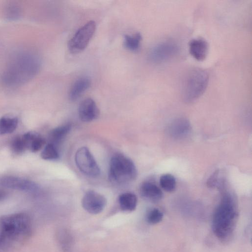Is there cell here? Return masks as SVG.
<instances>
[{
    "label": "cell",
    "mask_w": 252,
    "mask_h": 252,
    "mask_svg": "<svg viewBox=\"0 0 252 252\" xmlns=\"http://www.w3.org/2000/svg\"><path fill=\"white\" fill-rule=\"evenodd\" d=\"M40 64V59L36 53L21 51L10 59L0 75V80L7 87L20 86L38 73Z\"/></svg>",
    "instance_id": "1"
},
{
    "label": "cell",
    "mask_w": 252,
    "mask_h": 252,
    "mask_svg": "<svg viewBox=\"0 0 252 252\" xmlns=\"http://www.w3.org/2000/svg\"><path fill=\"white\" fill-rule=\"evenodd\" d=\"M238 212L235 200L229 193H225L214 213L212 229L221 241H228L235 229Z\"/></svg>",
    "instance_id": "2"
},
{
    "label": "cell",
    "mask_w": 252,
    "mask_h": 252,
    "mask_svg": "<svg viewBox=\"0 0 252 252\" xmlns=\"http://www.w3.org/2000/svg\"><path fill=\"white\" fill-rule=\"evenodd\" d=\"M31 225V218L25 213L0 217V246H9L23 237L29 235Z\"/></svg>",
    "instance_id": "3"
},
{
    "label": "cell",
    "mask_w": 252,
    "mask_h": 252,
    "mask_svg": "<svg viewBox=\"0 0 252 252\" xmlns=\"http://www.w3.org/2000/svg\"><path fill=\"white\" fill-rule=\"evenodd\" d=\"M208 82V74L205 70L194 68L189 71L183 82V100L188 103L196 100L205 92Z\"/></svg>",
    "instance_id": "4"
},
{
    "label": "cell",
    "mask_w": 252,
    "mask_h": 252,
    "mask_svg": "<svg viewBox=\"0 0 252 252\" xmlns=\"http://www.w3.org/2000/svg\"><path fill=\"white\" fill-rule=\"evenodd\" d=\"M137 170L132 160L122 154H116L111 158L108 178L110 182L124 184L134 180Z\"/></svg>",
    "instance_id": "5"
},
{
    "label": "cell",
    "mask_w": 252,
    "mask_h": 252,
    "mask_svg": "<svg viewBox=\"0 0 252 252\" xmlns=\"http://www.w3.org/2000/svg\"><path fill=\"white\" fill-rule=\"evenodd\" d=\"M179 52V47L174 41H162L154 45L149 50L148 59L151 63L160 64L174 58Z\"/></svg>",
    "instance_id": "6"
},
{
    "label": "cell",
    "mask_w": 252,
    "mask_h": 252,
    "mask_svg": "<svg viewBox=\"0 0 252 252\" xmlns=\"http://www.w3.org/2000/svg\"><path fill=\"white\" fill-rule=\"evenodd\" d=\"M95 22L90 21L76 31L68 43L71 53H79L86 48L95 32Z\"/></svg>",
    "instance_id": "7"
},
{
    "label": "cell",
    "mask_w": 252,
    "mask_h": 252,
    "mask_svg": "<svg viewBox=\"0 0 252 252\" xmlns=\"http://www.w3.org/2000/svg\"><path fill=\"white\" fill-rule=\"evenodd\" d=\"M78 168L85 175L96 177L100 174L99 167L90 150L86 147L78 149L75 155Z\"/></svg>",
    "instance_id": "8"
},
{
    "label": "cell",
    "mask_w": 252,
    "mask_h": 252,
    "mask_svg": "<svg viewBox=\"0 0 252 252\" xmlns=\"http://www.w3.org/2000/svg\"><path fill=\"white\" fill-rule=\"evenodd\" d=\"M107 204L106 198L100 193L93 190H88L82 200L83 208L88 213L97 214L101 213Z\"/></svg>",
    "instance_id": "9"
},
{
    "label": "cell",
    "mask_w": 252,
    "mask_h": 252,
    "mask_svg": "<svg viewBox=\"0 0 252 252\" xmlns=\"http://www.w3.org/2000/svg\"><path fill=\"white\" fill-rule=\"evenodd\" d=\"M0 185L3 187L26 191H35L38 189L34 182L15 176H5L0 179Z\"/></svg>",
    "instance_id": "10"
},
{
    "label": "cell",
    "mask_w": 252,
    "mask_h": 252,
    "mask_svg": "<svg viewBox=\"0 0 252 252\" xmlns=\"http://www.w3.org/2000/svg\"><path fill=\"white\" fill-rule=\"evenodd\" d=\"M191 126L189 122L184 118L174 120L168 126L167 132L175 139L182 140L187 138L190 133Z\"/></svg>",
    "instance_id": "11"
},
{
    "label": "cell",
    "mask_w": 252,
    "mask_h": 252,
    "mask_svg": "<svg viewBox=\"0 0 252 252\" xmlns=\"http://www.w3.org/2000/svg\"><path fill=\"white\" fill-rule=\"evenodd\" d=\"M78 114L81 121L88 123L98 118L99 110L95 101L92 98H87L80 103Z\"/></svg>",
    "instance_id": "12"
},
{
    "label": "cell",
    "mask_w": 252,
    "mask_h": 252,
    "mask_svg": "<svg viewBox=\"0 0 252 252\" xmlns=\"http://www.w3.org/2000/svg\"><path fill=\"white\" fill-rule=\"evenodd\" d=\"M208 43L202 38H193L189 43L190 54L197 61L204 60L208 55Z\"/></svg>",
    "instance_id": "13"
},
{
    "label": "cell",
    "mask_w": 252,
    "mask_h": 252,
    "mask_svg": "<svg viewBox=\"0 0 252 252\" xmlns=\"http://www.w3.org/2000/svg\"><path fill=\"white\" fill-rule=\"evenodd\" d=\"M140 193L143 198L153 202L159 201L163 197L162 191L159 187L150 181H145L141 184Z\"/></svg>",
    "instance_id": "14"
},
{
    "label": "cell",
    "mask_w": 252,
    "mask_h": 252,
    "mask_svg": "<svg viewBox=\"0 0 252 252\" xmlns=\"http://www.w3.org/2000/svg\"><path fill=\"white\" fill-rule=\"evenodd\" d=\"M26 149L32 152H37L44 145L45 140L38 133L29 131L22 136Z\"/></svg>",
    "instance_id": "15"
},
{
    "label": "cell",
    "mask_w": 252,
    "mask_h": 252,
    "mask_svg": "<svg viewBox=\"0 0 252 252\" xmlns=\"http://www.w3.org/2000/svg\"><path fill=\"white\" fill-rule=\"evenodd\" d=\"M90 79L87 77H82L73 83L69 93V98L71 101H75L88 90L91 86Z\"/></svg>",
    "instance_id": "16"
},
{
    "label": "cell",
    "mask_w": 252,
    "mask_h": 252,
    "mask_svg": "<svg viewBox=\"0 0 252 252\" xmlns=\"http://www.w3.org/2000/svg\"><path fill=\"white\" fill-rule=\"evenodd\" d=\"M71 128L70 124H66L52 129L48 135L50 143L57 146L60 144L69 132Z\"/></svg>",
    "instance_id": "17"
},
{
    "label": "cell",
    "mask_w": 252,
    "mask_h": 252,
    "mask_svg": "<svg viewBox=\"0 0 252 252\" xmlns=\"http://www.w3.org/2000/svg\"><path fill=\"white\" fill-rule=\"evenodd\" d=\"M118 202L121 210L125 212H132L136 208L137 198L133 193L125 192L119 195Z\"/></svg>",
    "instance_id": "18"
},
{
    "label": "cell",
    "mask_w": 252,
    "mask_h": 252,
    "mask_svg": "<svg viewBox=\"0 0 252 252\" xmlns=\"http://www.w3.org/2000/svg\"><path fill=\"white\" fill-rule=\"evenodd\" d=\"M18 120L17 117L3 116L0 118V135L12 133L16 128Z\"/></svg>",
    "instance_id": "19"
},
{
    "label": "cell",
    "mask_w": 252,
    "mask_h": 252,
    "mask_svg": "<svg viewBox=\"0 0 252 252\" xmlns=\"http://www.w3.org/2000/svg\"><path fill=\"white\" fill-rule=\"evenodd\" d=\"M142 36L139 32L132 35L126 34L124 38V45L127 50L136 52L140 48Z\"/></svg>",
    "instance_id": "20"
},
{
    "label": "cell",
    "mask_w": 252,
    "mask_h": 252,
    "mask_svg": "<svg viewBox=\"0 0 252 252\" xmlns=\"http://www.w3.org/2000/svg\"><path fill=\"white\" fill-rule=\"evenodd\" d=\"M159 184L161 188L166 192H173L176 187V179L170 174H164L160 177Z\"/></svg>",
    "instance_id": "21"
},
{
    "label": "cell",
    "mask_w": 252,
    "mask_h": 252,
    "mask_svg": "<svg viewBox=\"0 0 252 252\" xmlns=\"http://www.w3.org/2000/svg\"><path fill=\"white\" fill-rule=\"evenodd\" d=\"M40 156L42 159L48 160H57L60 157L57 146L50 143L44 147Z\"/></svg>",
    "instance_id": "22"
},
{
    "label": "cell",
    "mask_w": 252,
    "mask_h": 252,
    "mask_svg": "<svg viewBox=\"0 0 252 252\" xmlns=\"http://www.w3.org/2000/svg\"><path fill=\"white\" fill-rule=\"evenodd\" d=\"M163 218V214L160 210L157 208H153L147 213L146 219L149 223L155 224L160 222Z\"/></svg>",
    "instance_id": "23"
},
{
    "label": "cell",
    "mask_w": 252,
    "mask_h": 252,
    "mask_svg": "<svg viewBox=\"0 0 252 252\" xmlns=\"http://www.w3.org/2000/svg\"><path fill=\"white\" fill-rule=\"evenodd\" d=\"M10 148L14 154H22L26 149L22 137L17 136L14 138L11 141Z\"/></svg>",
    "instance_id": "24"
},
{
    "label": "cell",
    "mask_w": 252,
    "mask_h": 252,
    "mask_svg": "<svg viewBox=\"0 0 252 252\" xmlns=\"http://www.w3.org/2000/svg\"><path fill=\"white\" fill-rule=\"evenodd\" d=\"M6 16L8 19L14 20L17 19L20 15L19 7L15 4H10L6 7Z\"/></svg>",
    "instance_id": "25"
},
{
    "label": "cell",
    "mask_w": 252,
    "mask_h": 252,
    "mask_svg": "<svg viewBox=\"0 0 252 252\" xmlns=\"http://www.w3.org/2000/svg\"><path fill=\"white\" fill-rule=\"evenodd\" d=\"M219 171L216 170L208 179L207 185L209 188H215L218 184Z\"/></svg>",
    "instance_id": "26"
},
{
    "label": "cell",
    "mask_w": 252,
    "mask_h": 252,
    "mask_svg": "<svg viewBox=\"0 0 252 252\" xmlns=\"http://www.w3.org/2000/svg\"><path fill=\"white\" fill-rule=\"evenodd\" d=\"M7 193L3 190L0 189V202L4 200L7 197Z\"/></svg>",
    "instance_id": "27"
}]
</instances>
